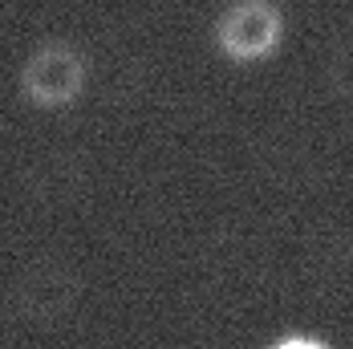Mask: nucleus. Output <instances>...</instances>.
Listing matches in <instances>:
<instances>
[{
    "mask_svg": "<svg viewBox=\"0 0 353 349\" xmlns=\"http://www.w3.org/2000/svg\"><path fill=\"white\" fill-rule=\"evenodd\" d=\"M329 81L337 86L341 98L353 102V41H341L337 45V57L329 61Z\"/></svg>",
    "mask_w": 353,
    "mask_h": 349,
    "instance_id": "nucleus-4",
    "label": "nucleus"
},
{
    "mask_svg": "<svg viewBox=\"0 0 353 349\" xmlns=\"http://www.w3.org/2000/svg\"><path fill=\"white\" fill-rule=\"evenodd\" d=\"M17 86L33 110H45V114L70 110L90 90V57L65 37H49L21 61Z\"/></svg>",
    "mask_w": 353,
    "mask_h": 349,
    "instance_id": "nucleus-1",
    "label": "nucleus"
},
{
    "mask_svg": "<svg viewBox=\"0 0 353 349\" xmlns=\"http://www.w3.org/2000/svg\"><path fill=\"white\" fill-rule=\"evenodd\" d=\"M215 49L232 66H260L284 45L281 0H228L212 25Z\"/></svg>",
    "mask_w": 353,
    "mask_h": 349,
    "instance_id": "nucleus-2",
    "label": "nucleus"
},
{
    "mask_svg": "<svg viewBox=\"0 0 353 349\" xmlns=\"http://www.w3.org/2000/svg\"><path fill=\"white\" fill-rule=\"evenodd\" d=\"M77 301V280L61 264H33L21 288H17V309L33 325H53L73 309Z\"/></svg>",
    "mask_w": 353,
    "mask_h": 349,
    "instance_id": "nucleus-3",
    "label": "nucleus"
}]
</instances>
